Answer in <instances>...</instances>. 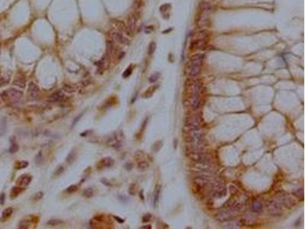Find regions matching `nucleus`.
<instances>
[{
	"mask_svg": "<svg viewBox=\"0 0 305 229\" xmlns=\"http://www.w3.org/2000/svg\"><path fill=\"white\" fill-rule=\"evenodd\" d=\"M189 157L191 161L197 163L198 168L201 170L208 169L211 167L212 157L211 154L201 151H191L189 153Z\"/></svg>",
	"mask_w": 305,
	"mask_h": 229,
	"instance_id": "f257e3e1",
	"label": "nucleus"
},
{
	"mask_svg": "<svg viewBox=\"0 0 305 229\" xmlns=\"http://www.w3.org/2000/svg\"><path fill=\"white\" fill-rule=\"evenodd\" d=\"M198 130L190 131L192 132L190 135L189 141V146L191 151H201L205 147V138L201 133L198 132Z\"/></svg>",
	"mask_w": 305,
	"mask_h": 229,
	"instance_id": "f03ea898",
	"label": "nucleus"
},
{
	"mask_svg": "<svg viewBox=\"0 0 305 229\" xmlns=\"http://www.w3.org/2000/svg\"><path fill=\"white\" fill-rule=\"evenodd\" d=\"M22 96H23V93L22 91L15 88L8 89L7 90L4 91V93L2 95V99L7 104H15L18 103Z\"/></svg>",
	"mask_w": 305,
	"mask_h": 229,
	"instance_id": "7ed1b4c3",
	"label": "nucleus"
},
{
	"mask_svg": "<svg viewBox=\"0 0 305 229\" xmlns=\"http://www.w3.org/2000/svg\"><path fill=\"white\" fill-rule=\"evenodd\" d=\"M204 56L203 54H195L191 58L190 65L189 67V75L191 77H195L199 74L201 71Z\"/></svg>",
	"mask_w": 305,
	"mask_h": 229,
	"instance_id": "20e7f679",
	"label": "nucleus"
},
{
	"mask_svg": "<svg viewBox=\"0 0 305 229\" xmlns=\"http://www.w3.org/2000/svg\"><path fill=\"white\" fill-rule=\"evenodd\" d=\"M266 209L268 212L272 215L278 216L282 213V205L276 199H270L266 202Z\"/></svg>",
	"mask_w": 305,
	"mask_h": 229,
	"instance_id": "39448f33",
	"label": "nucleus"
},
{
	"mask_svg": "<svg viewBox=\"0 0 305 229\" xmlns=\"http://www.w3.org/2000/svg\"><path fill=\"white\" fill-rule=\"evenodd\" d=\"M211 193L214 198H221L226 195L227 189L220 182L211 183Z\"/></svg>",
	"mask_w": 305,
	"mask_h": 229,
	"instance_id": "423d86ee",
	"label": "nucleus"
},
{
	"mask_svg": "<svg viewBox=\"0 0 305 229\" xmlns=\"http://www.w3.org/2000/svg\"><path fill=\"white\" fill-rule=\"evenodd\" d=\"M206 40H207V34L206 33L202 31V32H199L197 34L195 38L191 43V48L194 50V49H201L204 48L206 44Z\"/></svg>",
	"mask_w": 305,
	"mask_h": 229,
	"instance_id": "0eeeda50",
	"label": "nucleus"
},
{
	"mask_svg": "<svg viewBox=\"0 0 305 229\" xmlns=\"http://www.w3.org/2000/svg\"><path fill=\"white\" fill-rule=\"evenodd\" d=\"M278 199L281 205L288 209H291L296 205V200L295 198L287 193H280L278 195Z\"/></svg>",
	"mask_w": 305,
	"mask_h": 229,
	"instance_id": "6e6552de",
	"label": "nucleus"
},
{
	"mask_svg": "<svg viewBox=\"0 0 305 229\" xmlns=\"http://www.w3.org/2000/svg\"><path fill=\"white\" fill-rule=\"evenodd\" d=\"M200 123H201L200 118L198 115H193V116L189 117L187 119V120L185 121V127L187 129V131H196V130H199Z\"/></svg>",
	"mask_w": 305,
	"mask_h": 229,
	"instance_id": "1a4fd4ad",
	"label": "nucleus"
},
{
	"mask_svg": "<svg viewBox=\"0 0 305 229\" xmlns=\"http://www.w3.org/2000/svg\"><path fill=\"white\" fill-rule=\"evenodd\" d=\"M111 40L115 42L123 44H128L130 43L128 38L124 36L123 33L120 32L118 31H112L111 32Z\"/></svg>",
	"mask_w": 305,
	"mask_h": 229,
	"instance_id": "9d476101",
	"label": "nucleus"
},
{
	"mask_svg": "<svg viewBox=\"0 0 305 229\" xmlns=\"http://www.w3.org/2000/svg\"><path fill=\"white\" fill-rule=\"evenodd\" d=\"M28 96L31 100H36L40 96V89L34 82H31L28 85Z\"/></svg>",
	"mask_w": 305,
	"mask_h": 229,
	"instance_id": "9b49d317",
	"label": "nucleus"
},
{
	"mask_svg": "<svg viewBox=\"0 0 305 229\" xmlns=\"http://www.w3.org/2000/svg\"><path fill=\"white\" fill-rule=\"evenodd\" d=\"M233 212L230 209L227 210H223L217 212L215 215V218L220 221H231L233 219Z\"/></svg>",
	"mask_w": 305,
	"mask_h": 229,
	"instance_id": "f8f14e48",
	"label": "nucleus"
},
{
	"mask_svg": "<svg viewBox=\"0 0 305 229\" xmlns=\"http://www.w3.org/2000/svg\"><path fill=\"white\" fill-rule=\"evenodd\" d=\"M136 21H137V17L136 15L131 14L129 15L128 18H127V24L128 35H132L134 32L135 29H136Z\"/></svg>",
	"mask_w": 305,
	"mask_h": 229,
	"instance_id": "ddd939ff",
	"label": "nucleus"
},
{
	"mask_svg": "<svg viewBox=\"0 0 305 229\" xmlns=\"http://www.w3.org/2000/svg\"><path fill=\"white\" fill-rule=\"evenodd\" d=\"M114 163V161L111 157H104L98 161L97 163V169L104 170L106 168L112 167Z\"/></svg>",
	"mask_w": 305,
	"mask_h": 229,
	"instance_id": "4468645a",
	"label": "nucleus"
},
{
	"mask_svg": "<svg viewBox=\"0 0 305 229\" xmlns=\"http://www.w3.org/2000/svg\"><path fill=\"white\" fill-rule=\"evenodd\" d=\"M31 179H32L31 176L28 174H23L18 177V179L16 180V184L18 186L24 188L30 184Z\"/></svg>",
	"mask_w": 305,
	"mask_h": 229,
	"instance_id": "2eb2a0df",
	"label": "nucleus"
},
{
	"mask_svg": "<svg viewBox=\"0 0 305 229\" xmlns=\"http://www.w3.org/2000/svg\"><path fill=\"white\" fill-rule=\"evenodd\" d=\"M65 98V95L63 93V92H62L61 90H57L56 92L53 93L51 96L48 98L47 101L50 103H59V102H61Z\"/></svg>",
	"mask_w": 305,
	"mask_h": 229,
	"instance_id": "dca6fc26",
	"label": "nucleus"
},
{
	"mask_svg": "<svg viewBox=\"0 0 305 229\" xmlns=\"http://www.w3.org/2000/svg\"><path fill=\"white\" fill-rule=\"evenodd\" d=\"M209 180L208 179L205 178L204 177H199L195 178V180H194V183L195 185L196 186V187L198 188V190H201V189H204L205 187L207 186L209 184Z\"/></svg>",
	"mask_w": 305,
	"mask_h": 229,
	"instance_id": "f3484780",
	"label": "nucleus"
},
{
	"mask_svg": "<svg viewBox=\"0 0 305 229\" xmlns=\"http://www.w3.org/2000/svg\"><path fill=\"white\" fill-rule=\"evenodd\" d=\"M201 99L200 95H193L191 97L190 105L193 110H197L199 107L201 106Z\"/></svg>",
	"mask_w": 305,
	"mask_h": 229,
	"instance_id": "a211bd4d",
	"label": "nucleus"
},
{
	"mask_svg": "<svg viewBox=\"0 0 305 229\" xmlns=\"http://www.w3.org/2000/svg\"><path fill=\"white\" fill-rule=\"evenodd\" d=\"M113 22H114V26L116 27V28L118 29V31L128 34V33H127V26L126 24H125V22H122V21L117 20V19L114 20Z\"/></svg>",
	"mask_w": 305,
	"mask_h": 229,
	"instance_id": "6ab92c4d",
	"label": "nucleus"
},
{
	"mask_svg": "<svg viewBox=\"0 0 305 229\" xmlns=\"http://www.w3.org/2000/svg\"><path fill=\"white\" fill-rule=\"evenodd\" d=\"M12 83H13V85L17 86L18 87L24 88L25 86H26V80H25V78L22 75H18L17 76H15V78Z\"/></svg>",
	"mask_w": 305,
	"mask_h": 229,
	"instance_id": "aec40b11",
	"label": "nucleus"
},
{
	"mask_svg": "<svg viewBox=\"0 0 305 229\" xmlns=\"http://www.w3.org/2000/svg\"><path fill=\"white\" fill-rule=\"evenodd\" d=\"M159 195H160V186L157 185L155 187L154 193H153V206L155 208H157L159 204Z\"/></svg>",
	"mask_w": 305,
	"mask_h": 229,
	"instance_id": "412c9836",
	"label": "nucleus"
},
{
	"mask_svg": "<svg viewBox=\"0 0 305 229\" xmlns=\"http://www.w3.org/2000/svg\"><path fill=\"white\" fill-rule=\"evenodd\" d=\"M23 190H24V189L22 188V187H20V186H15L13 187L12 189H11V192H10V197H11V199H15V198H16V197H18V195H20L21 193L23 192Z\"/></svg>",
	"mask_w": 305,
	"mask_h": 229,
	"instance_id": "4be33fe9",
	"label": "nucleus"
},
{
	"mask_svg": "<svg viewBox=\"0 0 305 229\" xmlns=\"http://www.w3.org/2000/svg\"><path fill=\"white\" fill-rule=\"evenodd\" d=\"M252 210L254 212H260L263 210V204L259 200H254L253 202V205H252Z\"/></svg>",
	"mask_w": 305,
	"mask_h": 229,
	"instance_id": "5701e85b",
	"label": "nucleus"
},
{
	"mask_svg": "<svg viewBox=\"0 0 305 229\" xmlns=\"http://www.w3.org/2000/svg\"><path fill=\"white\" fill-rule=\"evenodd\" d=\"M106 50H107V54L109 56L111 55L114 52V41L111 40H108L106 42Z\"/></svg>",
	"mask_w": 305,
	"mask_h": 229,
	"instance_id": "b1692460",
	"label": "nucleus"
},
{
	"mask_svg": "<svg viewBox=\"0 0 305 229\" xmlns=\"http://www.w3.org/2000/svg\"><path fill=\"white\" fill-rule=\"evenodd\" d=\"M12 212H13V209H12V208L9 207L5 209L4 211L2 212L1 221H6V220H7V219L12 215Z\"/></svg>",
	"mask_w": 305,
	"mask_h": 229,
	"instance_id": "393cba45",
	"label": "nucleus"
},
{
	"mask_svg": "<svg viewBox=\"0 0 305 229\" xmlns=\"http://www.w3.org/2000/svg\"><path fill=\"white\" fill-rule=\"evenodd\" d=\"M76 152L74 149H73V150H72V151L70 152V154H68V156L66 157V163L70 165L72 164L73 162L76 161Z\"/></svg>",
	"mask_w": 305,
	"mask_h": 229,
	"instance_id": "a878e982",
	"label": "nucleus"
},
{
	"mask_svg": "<svg viewBox=\"0 0 305 229\" xmlns=\"http://www.w3.org/2000/svg\"><path fill=\"white\" fill-rule=\"evenodd\" d=\"M28 162L25 161H18L15 163V169L22 170L26 168L28 166Z\"/></svg>",
	"mask_w": 305,
	"mask_h": 229,
	"instance_id": "bb28decb",
	"label": "nucleus"
},
{
	"mask_svg": "<svg viewBox=\"0 0 305 229\" xmlns=\"http://www.w3.org/2000/svg\"><path fill=\"white\" fill-rule=\"evenodd\" d=\"M158 88V85H155V86H152V87H150L148 89L146 90V92L144 93V94L143 95V96L144 98H150V96H152V95L153 94L156 89Z\"/></svg>",
	"mask_w": 305,
	"mask_h": 229,
	"instance_id": "cd10ccee",
	"label": "nucleus"
},
{
	"mask_svg": "<svg viewBox=\"0 0 305 229\" xmlns=\"http://www.w3.org/2000/svg\"><path fill=\"white\" fill-rule=\"evenodd\" d=\"M31 220L29 219H23L18 224V228L21 229H27L31 226Z\"/></svg>",
	"mask_w": 305,
	"mask_h": 229,
	"instance_id": "c85d7f7f",
	"label": "nucleus"
},
{
	"mask_svg": "<svg viewBox=\"0 0 305 229\" xmlns=\"http://www.w3.org/2000/svg\"><path fill=\"white\" fill-rule=\"evenodd\" d=\"M149 167V163L145 161H140L137 164V168H138L139 170L141 171H144L148 169Z\"/></svg>",
	"mask_w": 305,
	"mask_h": 229,
	"instance_id": "c756f323",
	"label": "nucleus"
},
{
	"mask_svg": "<svg viewBox=\"0 0 305 229\" xmlns=\"http://www.w3.org/2000/svg\"><path fill=\"white\" fill-rule=\"evenodd\" d=\"M9 76L7 75H0V87L7 84L9 81Z\"/></svg>",
	"mask_w": 305,
	"mask_h": 229,
	"instance_id": "7c9ffc66",
	"label": "nucleus"
},
{
	"mask_svg": "<svg viewBox=\"0 0 305 229\" xmlns=\"http://www.w3.org/2000/svg\"><path fill=\"white\" fill-rule=\"evenodd\" d=\"M62 89L64 91V92L68 93H72L76 92V89L72 87V86H70V85H64V86L63 87Z\"/></svg>",
	"mask_w": 305,
	"mask_h": 229,
	"instance_id": "2f4dec72",
	"label": "nucleus"
},
{
	"mask_svg": "<svg viewBox=\"0 0 305 229\" xmlns=\"http://www.w3.org/2000/svg\"><path fill=\"white\" fill-rule=\"evenodd\" d=\"M63 223V221L62 220H59V219H51L50 221H47V225H50V226H56V225H59L60 224Z\"/></svg>",
	"mask_w": 305,
	"mask_h": 229,
	"instance_id": "473e14b6",
	"label": "nucleus"
},
{
	"mask_svg": "<svg viewBox=\"0 0 305 229\" xmlns=\"http://www.w3.org/2000/svg\"><path fill=\"white\" fill-rule=\"evenodd\" d=\"M93 194H94V192H93V189H91V188L86 189L83 191V193H82V195H84L85 197H86V198H91V197H93Z\"/></svg>",
	"mask_w": 305,
	"mask_h": 229,
	"instance_id": "72a5a7b5",
	"label": "nucleus"
},
{
	"mask_svg": "<svg viewBox=\"0 0 305 229\" xmlns=\"http://www.w3.org/2000/svg\"><path fill=\"white\" fill-rule=\"evenodd\" d=\"M162 146H163V143H162V141H157V142L155 143L154 145H152V151H154L155 153L158 152V151L161 149Z\"/></svg>",
	"mask_w": 305,
	"mask_h": 229,
	"instance_id": "f704fd0d",
	"label": "nucleus"
},
{
	"mask_svg": "<svg viewBox=\"0 0 305 229\" xmlns=\"http://www.w3.org/2000/svg\"><path fill=\"white\" fill-rule=\"evenodd\" d=\"M157 48V44L155 42H151L150 44V46H149V50H148V54L149 55H152L153 53L155 52Z\"/></svg>",
	"mask_w": 305,
	"mask_h": 229,
	"instance_id": "c9c22d12",
	"label": "nucleus"
},
{
	"mask_svg": "<svg viewBox=\"0 0 305 229\" xmlns=\"http://www.w3.org/2000/svg\"><path fill=\"white\" fill-rule=\"evenodd\" d=\"M18 150H19L18 145H17L16 143L13 142L12 144V145H11L10 148H9V152H10L11 154H15V153H16Z\"/></svg>",
	"mask_w": 305,
	"mask_h": 229,
	"instance_id": "e433bc0d",
	"label": "nucleus"
},
{
	"mask_svg": "<svg viewBox=\"0 0 305 229\" xmlns=\"http://www.w3.org/2000/svg\"><path fill=\"white\" fill-rule=\"evenodd\" d=\"M159 77V73H156L152 74V76L149 78V81L150 82H155L156 81H157Z\"/></svg>",
	"mask_w": 305,
	"mask_h": 229,
	"instance_id": "4c0bfd02",
	"label": "nucleus"
},
{
	"mask_svg": "<svg viewBox=\"0 0 305 229\" xmlns=\"http://www.w3.org/2000/svg\"><path fill=\"white\" fill-rule=\"evenodd\" d=\"M293 194L295 195H296V196L297 197H301V198H303L304 197V189L301 188V189H297V190H295V192L293 193Z\"/></svg>",
	"mask_w": 305,
	"mask_h": 229,
	"instance_id": "58836bf2",
	"label": "nucleus"
},
{
	"mask_svg": "<svg viewBox=\"0 0 305 229\" xmlns=\"http://www.w3.org/2000/svg\"><path fill=\"white\" fill-rule=\"evenodd\" d=\"M43 161V156H42V153L39 152L38 154L36 156V159H35V162L38 165H40V163H42Z\"/></svg>",
	"mask_w": 305,
	"mask_h": 229,
	"instance_id": "ea45409f",
	"label": "nucleus"
},
{
	"mask_svg": "<svg viewBox=\"0 0 305 229\" xmlns=\"http://www.w3.org/2000/svg\"><path fill=\"white\" fill-rule=\"evenodd\" d=\"M78 189V187H77V186L76 185H72L70 186V187H68L67 189H66V193H74V192H76V190Z\"/></svg>",
	"mask_w": 305,
	"mask_h": 229,
	"instance_id": "a19ab883",
	"label": "nucleus"
},
{
	"mask_svg": "<svg viewBox=\"0 0 305 229\" xmlns=\"http://www.w3.org/2000/svg\"><path fill=\"white\" fill-rule=\"evenodd\" d=\"M131 73H132V67L129 66L128 68L127 69L126 71L124 72V73H123V77H124V78H127V77H128Z\"/></svg>",
	"mask_w": 305,
	"mask_h": 229,
	"instance_id": "79ce46f5",
	"label": "nucleus"
},
{
	"mask_svg": "<svg viewBox=\"0 0 305 229\" xmlns=\"http://www.w3.org/2000/svg\"><path fill=\"white\" fill-rule=\"evenodd\" d=\"M82 115H83V113H81V114L79 115L78 116L75 118L74 120H73V121H72V126H71V127H72V128H73V127H74L75 125H76V124H77V123H78V121L79 120H80V119H81V118H82Z\"/></svg>",
	"mask_w": 305,
	"mask_h": 229,
	"instance_id": "37998d69",
	"label": "nucleus"
},
{
	"mask_svg": "<svg viewBox=\"0 0 305 229\" xmlns=\"http://www.w3.org/2000/svg\"><path fill=\"white\" fill-rule=\"evenodd\" d=\"M43 195H44V193H42V192H39V193H38L37 194H35L34 196V200H39V199H40L41 198L43 197Z\"/></svg>",
	"mask_w": 305,
	"mask_h": 229,
	"instance_id": "c03bdc74",
	"label": "nucleus"
},
{
	"mask_svg": "<svg viewBox=\"0 0 305 229\" xmlns=\"http://www.w3.org/2000/svg\"><path fill=\"white\" fill-rule=\"evenodd\" d=\"M151 219V215L150 214H147L145 215L143 217V222H147L150 220Z\"/></svg>",
	"mask_w": 305,
	"mask_h": 229,
	"instance_id": "a18cd8bd",
	"label": "nucleus"
},
{
	"mask_svg": "<svg viewBox=\"0 0 305 229\" xmlns=\"http://www.w3.org/2000/svg\"><path fill=\"white\" fill-rule=\"evenodd\" d=\"M230 192L232 194H235V193L237 192V188H236L234 186H230Z\"/></svg>",
	"mask_w": 305,
	"mask_h": 229,
	"instance_id": "49530a36",
	"label": "nucleus"
},
{
	"mask_svg": "<svg viewBox=\"0 0 305 229\" xmlns=\"http://www.w3.org/2000/svg\"><path fill=\"white\" fill-rule=\"evenodd\" d=\"M114 219H116V221H118V222H119V223H124V222H125V220H124V219H121V218L118 217V216H114Z\"/></svg>",
	"mask_w": 305,
	"mask_h": 229,
	"instance_id": "de8ad7c7",
	"label": "nucleus"
},
{
	"mask_svg": "<svg viewBox=\"0 0 305 229\" xmlns=\"http://www.w3.org/2000/svg\"><path fill=\"white\" fill-rule=\"evenodd\" d=\"M56 175H60V173H62L63 172V167H59V168L57 170H56Z\"/></svg>",
	"mask_w": 305,
	"mask_h": 229,
	"instance_id": "09e8293b",
	"label": "nucleus"
},
{
	"mask_svg": "<svg viewBox=\"0 0 305 229\" xmlns=\"http://www.w3.org/2000/svg\"><path fill=\"white\" fill-rule=\"evenodd\" d=\"M143 2V0H135V5H136L137 7H140L141 6Z\"/></svg>",
	"mask_w": 305,
	"mask_h": 229,
	"instance_id": "8fccbe9b",
	"label": "nucleus"
},
{
	"mask_svg": "<svg viewBox=\"0 0 305 229\" xmlns=\"http://www.w3.org/2000/svg\"><path fill=\"white\" fill-rule=\"evenodd\" d=\"M125 168H126L127 170H131L133 168V165L131 163H127L126 166H125Z\"/></svg>",
	"mask_w": 305,
	"mask_h": 229,
	"instance_id": "3c124183",
	"label": "nucleus"
},
{
	"mask_svg": "<svg viewBox=\"0 0 305 229\" xmlns=\"http://www.w3.org/2000/svg\"><path fill=\"white\" fill-rule=\"evenodd\" d=\"M102 181L103 183H104V184L105 186H111V184H110V183H109V182H107L106 179H102Z\"/></svg>",
	"mask_w": 305,
	"mask_h": 229,
	"instance_id": "603ef678",
	"label": "nucleus"
},
{
	"mask_svg": "<svg viewBox=\"0 0 305 229\" xmlns=\"http://www.w3.org/2000/svg\"><path fill=\"white\" fill-rule=\"evenodd\" d=\"M0 201H1V204H4L5 194H2V195H1V199H0Z\"/></svg>",
	"mask_w": 305,
	"mask_h": 229,
	"instance_id": "864d4df0",
	"label": "nucleus"
},
{
	"mask_svg": "<svg viewBox=\"0 0 305 229\" xmlns=\"http://www.w3.org/2000/svg\"><path fill=\"white\" fill-rule=\"evenodd\" d=\"M141 228H147V229H150L151 228V226L150 225H145V226H142V227H141Z\"/></svg>",
	"mask_w": 305,
	"mask_h": 229,
	"instance_id": "5fc2aeb1",
	"label": "nucleus"
},
{
	"mask_svg": "<svg viewBox=\"0 0 305 229\" xmlns=\"http://www.w3.org/2000/svg\"><path fill=\"white\" fill-rule=\"evenodd\" d=\"M0 48H1V44H0Z\"/></svg>",
	"mask_w": 305,
	"mask_h": 229,
	"instance_id": "6e6d98bb",
	"label": "nucleus"
}]
</instances>
